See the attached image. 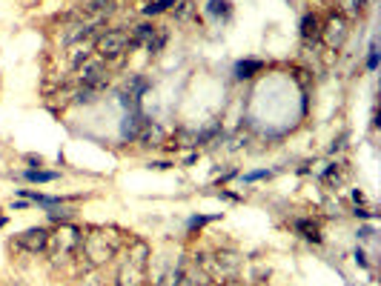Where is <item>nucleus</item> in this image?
<instances>
[{
  "mask_svg": "<svg viewBox=\"0 0 381 286\" xmlns=\"http://www.w3.org/2000/svg\"><path fill=\"white\" fill-rule=\"evenodd\" d=\"M118 252V243L107 235V232H89L81 238V246H78V255L81 261H86L89 266H103L109 264Z\"/></svg>",
  "mask_w": 381,
  "mask_h": 286,
  "instance_id": "1",
  "label": "nucleus"
},
{
  "mask_svg": "<svg viewBox=\"0 0 381 286\" xmlns=\"http://www.w3.org/2000/svg\"><path fill=\"white\" fill-rule=\"evenodd\" d=\"M83 229L72 226V224H60L55 232H49V243H46V255L52 261H66L78 255V246H81Z\"/></svg>",
  "mask_w": 381,
  "mask_h": 286,
  "instance_id": "2",
  "label": "nucleus"
},
{
  "mask_svg": "<svg viewBox=\"0 0 381 286\" xmlns=\"http://www.w3.org/2000/svg\"><path fill=\"white\" fill-rule=\"evenodd\" d=\"M132 49L129 43V32L123 29H109V32H100L98 38H95V55L100 60H121L126 52Z\"/></svg>",
  "mask_w": 381,
  "mask_h": 286,
  "instance_id": "3",
  "label": "nucleus"
},
{
  "mask_svg": "<svg viewBox=\"0 0 381 286\" xmlns=\"http://www.w3.org/2000/svg\"><path fill=\"white\" fill-rule=\"evenodd\" d=\"M75 75H78V83L86 86V89L103 92L109 86V66H107V60H100L98 55H89L83 63H78Z\"/></svg>",
  "mask_w": 381,
  "mask_h": 286,
  "instance_id": "4",
  "label": "nucleus"
},
{
  "mask_svg": "<svg viewBox=\"0 0 381 286\" xmlns=\"http://www.w3.org/2000/svg\"><path fill=\"white\" fill-rule=\"evenodd\" d=\"M330 49H338L344 41H347V20H344L341 15H330L327 23H321V38Z\"/></svg>",
  "mask_w": 381,
  "mask_h": 286,
  "instance_id": "5",
  "label": "nucleus"
},
{
  "mask_svg": "<svg viewBox=\"0 0 381 286\" xmlns=\"http://www.w3.org/2000/svg\"><path fill=\"white\" fill-rule=\"evenodd\" d=\"M46 243H49V232H46L44 226H38V229H26V232H20V235L15 238V246L23 249V252H29V255L46 252Z\"/></svg>",
  "mask_w": 381,
  "mask_h": 286,
  "instance_id": "6",
  "label": "nucleus"
},
{
  "mask_svg": "<svg viewBox=\"0 0 381 286\" xmlns=\"http://www.w3.org/2000/svg\"><path fill=\"white\" fill-rule=\"evenodd\" d=\"M115 286H147V269L126 261L121 266V272H118V283Z\"/></svg>",
  "mask_w": 381,
  "mask_h": 286,
  "instance_id": "7",
  "label": "nucleus"
},
{
  "mask_svg": "<svg viewBox=\"0 0 381 286\" xmlns=\"http://www.w3.org/2000/svg\"><path fill=\"white\" fill-rule=\"evenodd\" d=\"M138 143L141 147H161V140H163V132H161V126H155V123H141V129H138Z\"/></svg>",
  "mask_w": 381,
  "mask_h": 286,
  "instance_id": "8",
  "label": "nucleus"
},
{
  "mask_svg": "<svg viewBox=\"0 0 381 286\" xmlns=\"http://www.w3.org/2000/svg\"><path fill=\"white\" fill-rule=\"evenodd\" d=\"M126 261H129V264H135V266H144V269H147V261H149V246H147L144 240H132V243H129V255H126Z\"/></svg>",
  "mask_w": 381,
  "mask_h": 286,
  "instance_id": "9",
  "label": "nucleus"
},
{
  "mask_svg": "<svg viewBox=\"0 0 381 286\" xmlns=\"http://www.w3.org/2000/svg\"><path fill=\"white\" fill-rule=\"evenodd\" d=\"M301 38L304 41H319L321 38V20H319V15H307L301 20Z\"/></svg>",
  "mask_w": 381,
  "mask_h": 286,
  "instance_id": "10",
  "label": "nucleus"
},
{
  "mask_svg": "<svg viewBox=\"0 0 381 286\" xmlns=\"http://www.w3.org/2000/svg\"><path fill=\"white\" fill-rule=\"evenodd\" d=\"M295 232H298L304 240H313V243H319V240H321L319 224H313V221H295Z\"/></svg>",
  "mask_w": 381,
  "mask_h": 286,
  "instance_id": "11",
  "label": "nucleus"
},
{
  "mask_svg": "<svg viewBox=\"0 0 381 286\" xmlns=\"http://www.w3.org/2000/svg\"><path fill=\"white\" fill-rule=\"evenodd\" d=\"M89 55H95V41L75 43V46H72V55H69V60H72V66H78V63H83Z\"/></svg>",
  "mask_w": 381,
  "mask_h": 286,
  "instance_id": "12",
  "label": "nucleus"
},
{
  "mask_svg": "<svg viewBox=\"0 0 381 286\" xmlns=\"http://www.w3.org/2000/svg\"><path fill=\"white\" fill-rule=\"evenodd\" d=\"M261 69H264V63H261V60H241V63L235 66V78H238V81L253 78L255 72H261Z\"/></svg>",
  "mask_w": 381,
  "mask_h": 286,
  "instance_id": "13",
  "label": "nucleus"
},
{
  "mask_svg": "<svg viewBox=\"0 0 381 286\" xmlns=\"http://www.w3.org/2000/svg\"><path fill=\"white\" fill-rule=\"evenodd\" d=\"M206 12H210V18H215V20H229V15H232L227 0H210V4H206Z\"/></svg>",
  "mask_w": 381,
  "mask_h": 286,
  "instance_id": "14",
  "label": "nucleus"
},
{
  "mask_svg": "<svg viewBox=\"0 0 381 286\" xmlns=\"http://www.w3.org/2000/svg\"><path fill=\"white\" fill-rule=\"evenodd\" d=\"M23 177H26V181H32V184H52V181H58V172L29 169V172H23Z\"/></svg>",
  "mask_w": 381,
  "mask_h": 286,
  "instance_id": "15",
  "label": "nucleus"
},
{
  "mask_svg": "<svg viewBox=\"0 0 381 286\" xmlns=\"http://www.w3.org/2000/svg\"><path fill=\"white\" fill-rule=\"evenodd\" d=\"M169 6H175V0H149V4L144 6V15H161V12H166Z\"/></svg>",
  "mask_w": 381,
  "mask_h": 286,
  "instance_id": "16",
  "label": "nucleus"
},
{
  "mask_svg": "<svg viewBox=\"0 0 381 286\" xmlns=\"http://www.w3.org/2000/svg\"><path fill=\"white\" fill-rule=\"evenodd\" d=\"M192 12H195L192 0H175V18H178V20H189Z\"/></svg>",
  "mask_w": 381,
  "mask_h": 286,
  "instance_id": "17",
  "label": "nucleus"
},
{
  "mask_svg": "<svg viewBox=\"0 0 381 286\" xmlns=\"http://www.w3.org/2000/svg\"><path fill=\"white\" fill-rule=\"evenodd\" d=\"M158 286H184V272H181V269H169V272L158 280Z\"/></svg>",
  "mask_w": 381,
  "mask_h": 286,
  "instance_id": "18",
  "label": "nucleus"
},
{
  "mask_svg": "<svg viewBox=\"0 0 381 286\" xmlns=\"http://www.w3.org/2000/svg\"><path fill=\"white\" fill-rule=\"evenodd\" d=\"M261 177H267V172H250L247 181H261Z\"/></svg>",
  "mask_w": 381,
  "mask_h": 286,
  "instance_id": "19",
  "label": "nucleus"
},
{
  "mask_svg": "<svg viewBox=\"0 0 381 286\" xmlns=\"http://www.w3.org/2000/svg\"><path fill=\"white\" fill-rule=\"evenodd\" d=\"M0 286H23V283L15 278V280H0Z\"/></svg>",
  "mask_w": 381,
  "mask_h": 286,
  "instance_id": "20",
  "label": "nucleus"
}]
</instances>
